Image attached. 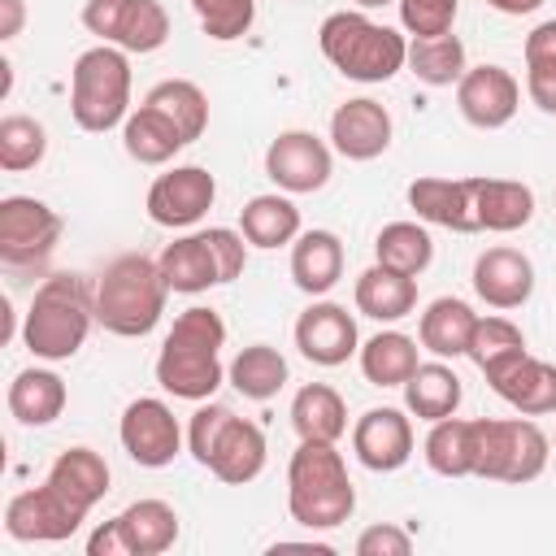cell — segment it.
Returning <instances> with one entry per match:
<instances>
[{"instance_id":"obj_49","label":"cell","mask_w":556,"mask_h":556,"mask_svg":"<svg viewBox=\"0 0 556 556\" xmlns=\"http://www.w3.org/2000/svg\"><path fill=\"white\" fill-rule=\"evenodd\" d=\"M22 22H26V4L22 0H0V39L22 35Z\"/></svg>"},{"instance_id":"obj_50","label":"cell","mask_w":556,"mask_h":556,"mask_svg":"<svg viewBox=\"0 0 556 556\" xmlns=\"http://www.w3.org/2000/svg\"><path fill=\"white\" fill-rule=\"evenodd\" d=\"M495 13H508V17H521V13H534L543 0H486Z\"/></svg>"},{"instance_id":"obj_24","label":"cell","mask_w":556,"mask_h":556,"mask_svg":"<svg viewBox=\"0 0 556 556\" xmlns=\"http://www.w3.org/2000/svg\"><path fill=\"white\" fill-rule=\"evenodd\" d=\"M473 326H478V313L456 300V295H439L426 304L421 321H417V339L430 356L439 361H456L469 352V339H473Z\"/></svg>"},{"instance_id":"obj_26","label":"cell","mask_w":556,"mask_h":556,"mask_svg":"<svg viewBox=\"0 0 556 556\" xmlns=\"http://www.w3.org/2000/svg\"><path fill=\"white\" fill-rule=\"evenodd\" d=\"M156 265H161L165 282H169V291H182V295H200V291L222 282V269H217V256H213V243H208L204 230L165 243Z\"/></svg>"},{"instance_id":"obj_18","label":"cell","mask_w":556,"mask_h":556,"mask_svg":"<svg viewBox=\"0 0 556 556\" xmlns=\"http://www.w3.org/2000/svg\"><path fill=\"white\" fill-rule=\"evenodd\" d=\"M352 452L365 469L395 473L413 456V421L404 417V408H369L352 426Z\"/></svg>"},{"instance_id":"obj_51","label":"cell","mask_w":556,"mask_h":556,"mask_svg":"<svg viewBox=\"0 0 556 556\" xmlns=\"http://www.w3.org/2000/svg\"><path fill=\"white\" fill-rule=\"evenodd\" d=\"M361 9H382V4H391V0H356Z\"/></svg>"},{"instance_id":"obj_23","label":"cell","mask_w":556,"mask_h":556,"mask_svg":"<svg viewBox=\"0 0 556 556\" xmlns=\"http://www.w3.org/2000/svg\"><path fill=\"white\" fill-rule=\"evenodd\" d=\"M473 217H478V230L513 235V230L530 226V217H534V191L526 182H517V178L473 174Z\"/></svg>"},{"instance_id":"obj_6","label":"cell","mask_w":556,"mask_h":556,"mask_svg":"<svg viewBox=\"0 0 556 556\" xmlns=\"http://www.w3.org/2000/svg\"><path fill=\"white\" fill-rule=\"evenodd\" d=\"M70 113L83 130L104 135L130 117V52L96 43L70 70Z\"/></svg>"},{"instance_id":"obj_25","label":"cell","mask_w":556,"mask_h":556,"mask_svg":"<svg viewBox=\"0 0 556 556\" xmlns=\"http://www.w3.org/2000/svg\"><path fill=\"white\" fill-rule=\"evenodd\" d=\"M343 278V243L334 230H304L291 243V282L304 295H326Z\"/></svg>"},{"instance_id":"obj_10","label":"cell","mask_w":556,"mask_h":556,"mask_svg":"<svg viewBox=\"0 0 556 556\" xmlns=\"http://www.w3.org/2000/svg\"><path fill=\"white\" fill-rule=\"evenodd\" d=\"M61 239V217L52 204L35 195H4L0 200V261L13 269H39Z\"/></svg>"},{"instance_id":"obj_48","label":"cell","mask_w":556,"mask_h":556,"mask_svg":"<svg viewBox=\"0 0 556 556\" xmlns=\"http://www.w3.org/2000/svg\"><path fill=\"white\" fill-rule=\"evenodd\" d=\"M526 61H556V17L539 22L526 35Z\"/></svg>"},{"instance_id":"obj_41","label":"cell","mask_w":556,"mask_h":556,"mask_svg":"<svg viewBox=\"0 0 556 556\" xmlns=\"http://www.w3.org/2000/svg\"><path fill=\"white\" fill-rule=\"evenodd\" d=\"M517 352H526V334H521V326H513L508 317H478V326H473V339H469V361L486 374V369H495L500 361H508V356H517Z\"/></svg>"},{"instance_id":"obj_30","label":"cell","mask_w":556,"mask_h":556,"mask_svg":"<svg viewBox=\"0 0 556 556\" xmlns=\"http://www.w3.org/2000/svg\"><path fill=\"white\" fill-rule=\"evenodd\" d=\"M239 230L252 248L261 252H274L282 243H295L300 239V208L278 195V191H265V195H252L243 208H239Z\"/></svg>"},{"instance_id":"obj_32","label":"cell","mask_w":556,"mask_h":556,"mask_svg":"<svg viewBox=\"0 0 556 556\" xmlns=\"http://www.w3.org/2000/svg\"><path fill=\"white\" fill-rule=\"evenodd\" d=\"M460 395H465V387H460L456 369L443 365V361L417 365L413 378L404 382V408H408L413 417H421V421H443V417H452V413L460 408Z\"/></svg>"},{"instance_id":"obj_40","label":"cell","mask_w":556,"mask_h":556,"mask_svg":"<svg viewBox=\"0 0 556 556\" xmlns=\"http://www.w3.org/2000/svg\"><path fill=\"white\" fill-rule=\"evenodd\" d=\"M48 152V130L43 122L26 117V113H9L0 117V169L9 174H22V169H35Z\"/></svg>"},{"instance_id":"obj_21","label":"cell","mask_w":556,"mask_h":556,"mask_svg":"<svg viewBox=\"0 0 556 556\" xmlns=\"http://www.w3.org/2000/svg\"><path fill=\"white\" fill-rule=\"evenodd\" d=\"M473 291L486 308H521L534 291V265L517 248H486L473 261Z\"/></svg>"},{"instance_id":"obj_12","label":"cell","mask_w":556,"mask_h":556,"mask_svg":"<svg viewBox=\"0 0 556 556\" xmlns=\"http://www.w3.org/2000/svg\"><path fill=\"white\" fill-rule=\"evenodd\" d=\"M87 521V513L78 504H70L48 478L30 491H17L4 508V530L17 543H61L70 539L78 526Z\"/></svg>"},{"instance_id":"obj_37","label":"cell","mask_w":556,"mask_h":556,"mask_svg":"<svg viewBox=\"0 0 556 556\" xmlns=\"http://www.w3.org/2000/svg\"><path fill=\"white\" fill-rule=\"evenodd\" d=\"M426 465L439 478H469L473 473V421H465L456 413L443 417V421H430Z\"/></svg>"},{"instance_id":"obj_35","label":"cell","mask_w":556,"mask_h":556,"mask_svg":"<svg viewBox=\"0 0 556 556\" xmlns=\"http://www.w3.org/2000/svg\"><path fill=\"white\" fill-rule=\"evenodd\" d=\"M361 374L374 387H404L413 378L417 361V339H408L404 330H378L374 339L361 343Z\"/></svg>"},{"instance_id":"obj_38","label":"cell","mask_w":556,"mask_h":556,"mask_svg":"<svg viewBox=\"0 0 556 556\" xmlns=\"http://www.w3.org/2000/svg\"><path fill=\"white\" fill-rule=\"evenodd\" d=\"M143 104L161 109V113L182 130L187 143H195V139L204 135V126H208V96H204L191 78H165V83H156V87L143 96Z\"/></svg>"},{"instance_id":"obj_16","label":"cell","mask_w":556,"mask_h":556,"mask_svg":"<svg viewBox=\"0 0 556 556\" xmlns=\"http://www.w3.org/2000/svg\"><path fill=\"white\" fill-rule=\"evenodd\" d=\"M517 104H521V83L504 65H473L456 83V109L478 130L508 126L517 117Z\"/></svg>"},{"instance_id":"obj_13","label":"cell","mask_w":556,"mask_h":556,"mask_svg":"<svg viewBox=\"0 0 556 556\" xmlns=\"http://www.w3.org/2000/svg\"><path fill=\"white\" fill-rule=\"evenodd\" d=\"M265 174L287 195H313L330 182V148L313 130H282L265 148Z\"/></svg>"},{"instance_id":"obj_15","label":"cell","mask_w":556,"mask_h":556,"mask_svg":"<svg viewBox=\"0 0 556 556\" xmlns=\"http://www.w3.org/2000/svg\"><path fill=\"white\" fill-rule=\"evenodd\" d=\"M295 348H300L304 361H313L321 369L348 365L361 352L356 317L334 300H313L295 321Z\"/></svg>"},{"instance_id":"obj_27","label":"cell","mask_w":556,"mask_h":556,"mask_svg":"<svg viewBox=\"0 0 556 556\" xmlns=\"http://www.w3.org/2000/svg\"><path fill=\"white\" fill-rule=\"evenodd\" d=\"M109 460L96 452V447H65L56 460H52V469H48V482L70 500V504H78L83 513H91L104 495H109Z\"/></svg>"},{"instance_id":"obj_9","label":"cell","mask_w":556,"mask_h":556,"mask_svg":"<svg viewBox=\"0 0 556 556\" xmlns=\"http://www.w3.org/2000/svg\"><path fill=\"white\" fill-rule=\"evenodd\" d=\"M83 26L122 52H156L169 39V13L161 0H87Z\"/></svg>"},{"instance_id":"obj_22","label":"cell","mask_w":556,"mask_h":556,"mask_svg":"<svg viewBox=\"0 0 556 556\" xmlns=\"http://www.w3.org/2000/svg\"><path fill=\"white\" fill-rule=\"evenodd\" d=\"M265 456H269V443H265V430L248 417H230L213 443V456H208V473L230 482V486H243L252 478H261L265 469Z\"/></svg>"},{"instance_id":"obj_43","label":"cell","mask_w":556,"mask_h":556,"mask_svg":"<svg viewBox=\"0 0 556 556\" xmlns=\"http://www.w3.org/2000/svg\"><path fill=\"white\" fill-rule=\"evenodd\" d=\"M395 4H400V26L413 39L447 35L456 13H460V0H395Z\"/></svg>"},{"instance_id":"obj_39","label":"cell","mask_w":556,"mask_h":556,"mask_svg":"<svg viewBox=\"0 0 556 556\" xmlns=\"http://www.w3.org/2000/svg\"><path fill=\"white\" fill-rule=\"evenodd\" d=\"M408 70L426 83V87H452L460 83V74L469 70L465 65V43L447 30V35H426V39H413L408 43Z\"/></svg>"},{"instance_id":"obj_4","label":"cell","mask_w":556,"mask_h":556,"mask_svg":"<svg viewBox=\"0 0 556 556\" xmlns=\"http://www.w3.org/2000/svg\"><path fill=\"white\" fill-rule=\"evenodd\" d=\"M165 295H169V282H165L161 265L143 252H126V256L109 261L96 282V321L109 334L143 339L156 330V321L165 313Z\"/></svg>"},{"instance_id":"obj_34","label":"cell","mask_w":556,"mask_h":556,"mask_svg":"<svg viewBox=\"0 0 556 556\" xmlns=\"http://www.w3.org/2000/svg\"><path fill=\"white\" fill-rule=\"evenodd\" d=\"M226 382L243 395V400H274L282 387H287V356L269 343H252V348H239L235 361L226 365Z\"/></svg>"},{"instance_id":"obj_29","label":"cell","mask_w":556,"mask_h":556,"mask_svg":"<svg viewBox=\"0 0 556 556\" xmlns=\"http://www.w3.org/2000/svg\"><path fill=\"white\" fill-rule=\"evenodd\" d=\"M417 308V278L400 274V269H387V265H369L361 278H356V313L374 317V321H400Z\"/></svg>"},{"instance_id":"obj_19","label":"cell","mask_w":556,"mask_h":556,"mask_svg":"<svg viewBox=\"0 0 556 556\" xmlns=\"http://www.w3.org/2000/svg\"><path fill=\"white\" fill-rule=\"evenodd\" d=\"M391 130H395L391 113L378 100H369V96H356V100H348V104H339L330 113V143L348 161L382 156L391 148Z\"/></svg>"},{"instance_id":"obj_17","label":"cell","mask_w":556,"mask_h":556,"mask_svg":"<svg viewBox=\"0 0 556 556\" xmlns=\"http://www.w3.org/2000/svg\"><path fill=\"white\" fill-rule=\"evenodd\" d=\"M486 387L517 408L521 417H547L556 413V365L539 361L530 352H517L508 361H500L495 369H486Z\"/></svg>"},{"instance_id":"obj_46","label":"cell","mask_w":556,"mask_h":556,"mask_svg":"<svg viewBox=\"0 0 556 556\" xmlns=\"http://www.w3.org/2000/svg\"><path fill=\"white\" fill-rule=\"evenodd\" d=\"M408 552H413V534L400 530V526H391V521L369 526L356 539V556H408Z\"/></svg>"},{"instance_id":"obj_5","label":"cell","mask_w":556,"mask_h":556,"mask_svg":"<svg viewBox=\"0 0 556 556\" xmlns=\"http://www.w3.org/2000/svg\"><path fill=\"white\" fill-rule=\"evenodd\" d=\"M321 56L352 83H387L408 65V39L365 13H330L317 30Z\"/></svg>"},{"instance_id":"obj_47","label":"cell","mask_w":556,"mask_h":556,"mask_svg":"<svg viewBox=\"0 0 556 556\" xmlns=\"http://www.w3.org/2000/svg\"><path fill=\"white\" fill-rule=\"evenodd\" d=\"M526 96L556 117V61H526Z\"/></svg>"},{"instance_id":"obj_1","label":"cell","mask_w":556,"mask_h":556,"mask_svg":"<svg viewBox=\"0 0 556 556\" xmlns=\"http://www.w3.org/2000/svg\"><path fill=\"white\" fill-rule=\"evenodd\" d=\"M222 348H226V321L213 308H182L156 352V382L161 391H169L174 400H213V391L226 382V365H222Z\"/></svg>"},{"instance_id":"obj_28","label":"cell","mask_w":556,"mask_h":556,"mask_svg":"<svg viewBox=\"0 0 556 556\" xmlns=\"http://www.w3.org/2000/svg\"><path fill=\"white\" fill-rule=\"evenodd\" d=\"M122 148H126V156L139 161V165H165V161H174V156L187 148V139H182V130H178L161 109L139 104V109H130V117L122 122Z\"/></svg>"},{"instance_id":"obj_20","label":"cell","mask_w":556,"mask_h":556,"mask_svg":"<svg viewBox=\"0 0 556 556\" xmlns=\"http://www.w3.org/2000/svg\"><path fill=\"white\" fill-rule=\"evenodd\" d=\"M408 208L426 226L473 235L478 230V217H473V174L469 178H434V174L413 178L408 182Z\"/></svg>"},{"instance_id":"obj_31","label":"cell","mask_w":556,"mask_h":556,"mask_svg":"<svg viewBox=\"0 0 556 556\" xmlns=\"http://www.w3.org/2000/svg\"><path fill=\"white\" fill-rule=\"evenodd\" d=\"M9 413L22 426H52L65 413V382L61 374L30 365L9 382Z\"/></svg>"},{"instance_id":"obj_44","label":"cell","mask_w":556,"mask_h":556,"mask_svg":"<svg viewBox=\"0 0 556 556\" xmlns=\"http://www.w3.org/2000/svg\"><path fill=\"white\" fill-rule=\"evenodd\" d=\"M235 413L226 408V404H204L200 400V408L191 413V426H187V447H191V456L200 460V465H208V456H213V443H217V434H222V426L230 421Z\"/></svg>"},{"instance_id":"obj_33","label":"cell","mask_w":556,"mask_h":556,"mask_svg":"<svg viewBox=\"0 0 556 556\" xmlns=\"http://www.w3.org/2000/svg\"><path fill=\"white\" fill-rule=\"evenodd\" d=\"M291 426L300 439H321V443H339L348 434V404L334 387L326 382H308L295 391L291 400Z\"/></svg>"},{"instance_id":"obj_7","label":"cell","mask_w":556,"mask_h":556,"mask_svg":"<svg viewBox=\"0 0 556 556\" xmlns=\"http://www.w3.org/2000/svg\"><path fill=\"white\" fill-rule=\"evenodd\" d=\"M552 439L530 417H473V478L534 482L547 469Z\"/></svg>"},{"instance_id":"obj_14","label":"cell","mask_w":556,"mask_h":556,"mask_svg":"<svg viewBox=\"0 0 556 556\" xmlns=\"http://www.w3.org/2000/svg\"><path fill=\"white\" fill-rule=\"evenodd\" d=\"M217 200V182L204 165H174L165 174H156V182L148 187V217L156 226L182 230L195 226Z\"/></svg>"},{"instance_id":"obj_3","label":"cell","mask_w":556,"mask_h":556,"mask_svg":"<svg viewBox=\"0 0 556 556\" xmlns=\"http://www.w3.org/2000/svg\"><path fill=\"white\" fill-rule=\"evenodd\" d=\"M96 321V287L83 274H48L26 308L22 343L39 361H70Z\"/></svg>"},{"instance_id":"obj_11","label":"cell","mask_w":556,"mask_h":556,"mask_svg":"<svg viewBox=\"0 0 556 556\" xmlns=\"http://www.w3.org/2000/svg\"><path fill=\"white\" fill-rule=\"evenodd\" d=\"M117 439H122L126 456L143 469H165L182 452V426H178L174 408L152 395H139L126 404V413L117 421Z\"/></svg>"},{"instance_id":"obj_42","label":"cell","mask_w":556,"mask_h":556,"mask_svg":"<svg viewBox=\"0 0 556 556\" xmlns=\"http://www.w3.org/2000/svg\"><path fill=\"white\" fill-rule=\"evenodd\" d=\"M191 9L200 17V30L217 43L243 39L256 22V0H191Z\"/></svg>"},{"instance_id":"obj_8","label":"cell","mask_w":556,"mask_h":556,"mask_svg":"<svg viewBox=\"0 0 556 556\" xmlns=\"http://www.w3.org/2000/svg\"><path fill=\"white\" fill-rule=\"evenodd\" d=\"M178 543V513L165 500H135L113 521L96 526L87 556H161Z\"/></svg>"},{"instance_id":"obj_2","label":"cell","mask_w":556,"mask_h":556,"mask_svg":"<svg viewBox=\"0 0 556 556\" xmlns=\"http://www.w3.org/2000/svg\"><path fill=\"white\" fill-rule=\"evenodd\" d=\"M287 513L304 530H334L356 513V486L334 443L300 439L287 465Z\"/></svg>"},{"instance_id":"obj_36","label":"cell","mask_w":556,"mask_h":556,"mask_svg":"<svg viewBox=\"0 0 556 556\" xmlns=\"http://www.w3.org/2000/svg\"><path fill=\"white\" fill-rule=\"evenodd\" d=\"M374 261L417 278L434 261V239H430V230L421 222H387L378 230V239H374Z\"/></svg>"},{"instance_id":"obj_45","label":"cell","mask_w":556,"mask_h":556,"mask_svg":"<svg viewBox=\"0 0 556 556\" xmlns=\"http://www.w3.org/2000/svg\"><path fill=\"white\" fill-rule=\"evenodd\" d=\"M204 235H208V243H213L222 282H235V278L243 274V265H248V239H243V230L235 235V230H226V226H208Z\"/></svg>"}]
</instances>
